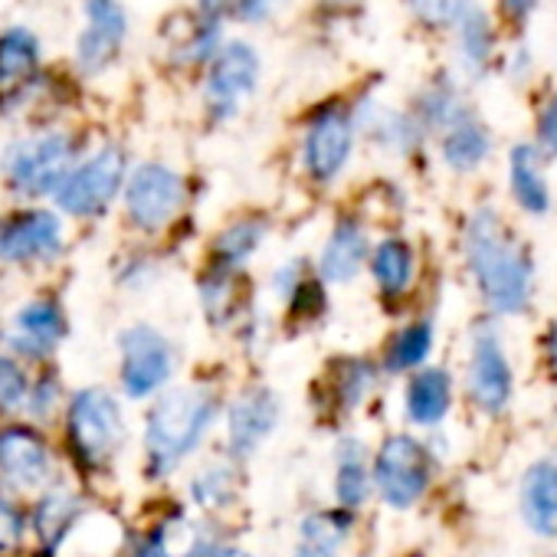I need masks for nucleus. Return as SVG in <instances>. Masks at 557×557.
<instances>
[{"label": "nucleus", "mask_w": 557, "mask_h": 557, "mask_svg": "<svg viewBox=\"0 0 557 557\" xmlns=\"http://www.w3.org/2000/svg\"><path fill=\"white\" fill-rule=\"evenodd\" d=\"M466 262L472 269L479 296L495 315H518L528 309L534 289L531 256L492 207H479L469 216Z\"/></svg>", "instance_id": "nucleus-1"}, {"label": "nucleus", "mask_w": 557, "mask_h": 557, "mask_svg": "<svg viewBox=\"0 0 557 557\" xmlns=\"http://www.w3.org/2000/svg\"><path fill=\"white\" fill-rule=\"evenodd\" d=\"M213 417H216V397L210 391L184 387V391L164 394L151 407L148 426H145L148 472L168 475L171 469H177L207 436Z\"/></svg>", "instance_id": "nucleus-2"}, {"label": "nucleus", "mask_w": 557, "mask_h": 557, "mask_svg": "<svg viewBox=\"0 0 557 557\" xmlns=\"http://www.w3.org/2000/svg\"><path fill=\"white\" fill-rule=\"evenodd\" d=\"M262 79V57L249 40H226L207 63L203 106L213 122H230L256 96Z\"/></svg>", "instance_id": "nucleus-3"}, {"label": "nucleus", "mask_w": 557, "mask_h": 557, "mask_svg": "<svg viewBox=\"0 0 557 557\" xmlns=\"http://www.w3.org/2000/svg\"><path fill=\"white\" fill-rule=\"evenodd\" d=\"M358 122L355 109L345 102H325L319 106L302 132V168L315 184H335L355 154Z\"/></svg>", "instance_id": "nucleus-4"}, {"label": "nucleus", "mask_w": 557, "mask_h": 557, "mask_svg": "<svg viewBox=\"0 0 557 557\" xmlns=\"http://www.w3.org/2000/svg\"><path fill=\"white\" fill-rule=\"evenodd\" d=\"M125 440V417L112 394L83 391L70 407V443L86 469H102Z\"/></svg>", "instance_id": "nucleus-5"}, {"label": "nucleus", "mask_w": 557, "mask_h": 557, "mask_svg": "<svg viewBox=\"0 0 557 557\" xmlns=\"http://www.w3.org/2000/svg\"><path fill=\"white\" fill-rule=\"evenodd\" d=\"M374 488L387 508H413L430 488V453L420 440L391 436L374 459Z\"/></svg>", "instance_id": "nucleus-6"}, {"label": "nucleus", "mask_w": 557, "mask_h": 557, "mask_svg": "<svg viewBox=\"0 0 557 557\" xmlns=\"http://www.w3.org/2000/svg\"><path fill=\"white\" fill-rule=\"evenodd\" d=\"M184 197H187L184 177L174 168L154 164V161L135 168V174L128 177V187H125L128 216L141 230H161V226H168L181 213Z\"/></svg>", "instance_id": "nucleus-7"}, {"label": "nucleus", "mask_w": 557, "mask_h": 557, "mask_svg": "<svg viewBox=\"0 0 557 557\" xmlns=\"http://www.w3.org/2000/svg\"><path fill=\"white\" fill-rule=\"evenodd\" d=\"M466 387H469L472 404L479 410L492 413V417L502 413L511 404L515 374H511V361L505 355V345H502V338H498V332L492 325H482L472 335Z\"/></svg>", "instance_id": "nucleus-8"}, {"label": "nucleus", "mask_w": 557, "mask_h": 557, "mask_svg": "<svg viewBox=\"0 0 557 557\" xmlns=\"http://www.w3.org/2000/svg\"><path fill=\"white\" fill-rule=\"evenodd\" d=\"M70 161H73L70 138L47 135V138L14 145L4 158V171L14 187H21L27 194H47V190H60L63 181L73 174Z\"/></svg>", "instance_id": "nucleus-9"}, {"label": "nucleus", "mask_w": 557, "mask_h": 557, "mask_svg": "<svg viewBox=\"0 0 557 557\" xmlns=\"http://www.w3.org/2000/svg\"><path fill=\"white\" fill-rule=\"evenodd\" d=\"M122 181H125V154H122V148H102L99 154H92L86 164H79L63 181V187L57 190V200H60V207L66 213L96 216L112 203Z\"/></svg>", "instance_id": "nucleus-10"}, {"label": "nucleus", "mask_w": 557, "mask_h": 557, "mask_svg": "<svg viewBox=\"0 0 557 557\" xmlns=\"http://www.w3.org/2000/svg\"><path fill=\"white\" fill-rule=\"evenodd\" d=\"M122 387L128 397L141 400L154 394L174 371V351L168 338L148 325H135L122 335Z\"/></svg>", "instance_id": "nucleus-11"}, {"label": "nucleus", "mask_w": 557, "mask_h": 557, "mask_svg": "<svg viewBox=\"0 0 557 557\" xmlns=\"http://www.w3.org/2000/svg\"><path fill=\"white\" fill-rule=\"evenodd\" d=\"M86 17L89 24L79 37V70L96 76L119 60L128 34V17L119 0H86Z\"/></svg>", "instance_id": "nucleus-12"}, {"label": "nucleus", "mask_w": 557, "mask_h": 557, "mask_svg": "<svg viewBox=\"0 0 557 557\" xmlns=\"http://www.w3.org/2000/svg\"><path fill=\"white\" fill-rule=\"evenodd\" d=\"M278 400L269 387H256L246 391L243 397L233 400L230 413H226V443L230 453L246 459L252 456L278 426Z\"/></svg>", "instance_id": "nucleus-13"}, {"label": "nucleus", "mask_w": 557, "mask_h": 557, "mask_svg": "<svg viewBox=\"0 0 557 557\" xmlns=\"http://www.w3.org/2000/svg\"><path fill=\"white\" fill-rule=\"evenodd\" d=\"M371 236L364 230V223H358L355 216H342L335 223V230L325 239L322 259H319V272L329 283H351V278L364 269V262H371Z\"/></svg>", "instance_id": "nucleus-14"}, {"label": "nucleus", "mask_w": 557, "mask_h": 557, "mask_svg": "<svg viewBox=\"0 0 557 557\" xmlns=\"http://www.w3.org/2000/svg\"><path fill=\"white\" fill-rule=\"evenodd\" d=\"M521 518L537 537H557V456H544L524 469Z\"/></svg>", "instance_id": "nucleus-15"}, {"label": "nucleus", "mask_w": 557, "mask_h": 557, "mask_svg": "<svg viewBox=\"0 0 557 557\" xmlns=\"http://www.w3.org/2000/svg\"><path fill=\"white\" fill-rule=\"evenodd\" d=\"M57 249H60V220L47 210H27L0 230V256L11 262L53 256Z\"/></svg>", "instance_id": "nucleus-16"}, {"label": "nucleus", "mask_w": 557, "mask_h": 557, "mask_svg": "<svg viewBox=\"0 0 557 557\" xmlns=\"http://www.w3.org/2000/svg\"><path fill=\"white\" fill-rule=\"evenodd\" d=\"M47 472H50V453H47V443L34 430L14 426L0 433V475L11 485L17 488L40 485Z\"/></svg>", "instance_id": "nucleus-17"}, {"label": "nucleus", "mask_w": 557, "mask_h": 557, "mask_svg": "<svg viewBox=\"0 0 557 557\" xmlns=\"http://www.w3.org/2000/svg\"><path fill=\"white\" fill-rule=\"evenodd\" d=\"M508 187L524 213L544 216L550 210V184L544 174V151L537 145L521 141L508 151Z\"/></svg>", "instance_id": "nucleus-18"}, {"label": "nucleus", "mask_w": 557, "mask_h": 557, "mask_svg": "<svg viewBox=\"0 0 557 557\" xmlns=\"http://www.w3.org/2000/svg\"><path fill=\"white\" fill-rule=\"evenodd\" d=\"M456 57H459V70L469 79H482L488 76L495 57H498V34L495 24L488 17V11L475 4L466 11V17L456 24Z\"/></svg>", "instance_id": "nucleus-19"}, {"label": "nucleus", "mask_w": 557, "mask_h": 557, "mask_svg": "<svg viewBox=\"0 0 557 557\" xmlns=\"http://www.w3.org/2000/svg\"><path fill=\"white\" fill-rule=\"evenodd\" d=\"M453 407V377L443 368H420L404 394V410L413 426L433 430Z\"/></svg>", "instance_id": "nucleus-20"}, {"label": "nucleus", "mask_w": 557, "mask_h": 557, "mask_svg": "<svg viewBox=\"0 0 557 557\" xmlns=\"http://www.w3.org/2000/svg\"><path fill=\"white\" fill-rule=\"evenodd\" d=\"M440 158L456 174H472L492 158V132L472 112L440 135Z\"/></svg>", "instance_id": "nucleus-21"}, {"label": "nucleus", "mask_w": 557, "mask_h": 557, "mask_svg": "<svg viewBox=\"0 0 557 557\" xmlns=\"http://www.w3.org/2000/svg\"><path fill=\"white\" fill-rule=\"evenodd\" d=\"M355 122L368 138H374L377 148H384L391 154L417 151L426 135L413 112H394V109H381V106H371V112L355 109Z\"/></svg>", "instance_id": "nucleus-22"}, {"label": "nucleus", "mask_w": 557, "mask_h": 557, "mask_svg": "<svg viewBox=\"0 0 557 557\" xmlns=\"http://www.w3.org/2000/svg\"><path fill=\"white\" fill-rule=\"evenodd\" d=\"M371 275L384 296H404L417 275V252L407 239L387 236L371 249Z\"/></svg>", "instance_id": "nucleus-23"}, {"label": "nucleus", "mask_w": 557, "mask_h": 557, "mask_svg": "<svg viewBox=\"0 0 557 557\" xmlns=\"http://www.w3.org/2000/svg\"><path fill=\"white\" fill-rule=\"evenodd\" d=\"M413 115L423 125V132H440L443 135L446 128H453L456 122H462L466 115H472V109L462 99V92H459V86H456L453 76H436L420 92V99L413 106Z\"/></svg>", "instance_id": "nucleus-24"}, {"label": "nucleus", "mask_w": 557, "mask_h": 557, "mask_svg": "<svg viewBox=\"0 0 557 557\" xmlns=\"http://www.w3.org/2000/svg\"><path fill=\"white\" fill-rule=\"evenodd\" d=\"M374 488V469L368 466V449L361 440H342L338 443V462H335V498L342 508H361L371 498Z\"/></svg>", "instance_id": "nucleus-25"}, {"label": "nucleus", "mask_w": 557, "mask_h": 557, "mask_svg": "<svg viewBox=\"0 0 557 557\" xmlns=\"http://www.w3.org/2000/svg\"><path fill=\"white\" fill-rule=\"evenodd\" d=\"M348 537V518L338 511H315L302 518L293 557H338Z\"/></svg>", "instance_id": "nucleus-26"}, {"label": "nucleus", "mask_w": 557, "mask_h": 557, "mask_svg": "<svg viewBox=\"0 0 557 557\" xmlns=\"http://www.w3.org/2000/svg\"><path fill=\"white\" fill-rule=\"evenodd\" d=\"M40 63V47L30 30H8L0 37V92L24 86Z\"/></svg>", "instance_id": "nucleus-27"}, {"label": "nucleus", "mask_w": 557, "mask_h": 557, "mask_svg": "<svg viewBox=\"0 0 557 557\" xmlns=\"http://www.w3.org/2000/svg\"><path fill=\"white\" fill-rule=\"evenodd\" d=\"M17 329H21V345H27L37 355L57 348V342L66 335L63 312L53 302H44V299L40 302H30L27 309H21Z\"/></svg>", "instance_id": "nucleus-28"}, {"label": "nucleus", "mask_w": 557, "mask_h": 557, "mask_svg": "<svg viewBox=\"0 0 557 557\" xmlns=\"http://www.w3.org/2000/svg\"><path fill=\"white\" fill-rule=\"evenodd\" d=\"M262 236H265V223L262 220H239V223L226 226L216 236V246H213L216 262H220L216 269H226V272L239 269L259 249Z\"/></svg>", "instance_id": "nucleus-29"}, {"label": "nucleus", "mask_w": 557, "mask_h": 557, "mask_svg": "<svg viewBox=\"0 0 557 557\" xmlns=\"http://www.w3.org/2000/svg\"><path fill=\"white\" fill-rule=\"evenodd\" d=\"M76 515H79V498L76 495H70V492L47 495L40 502V508H37V534H40V541H47V547H57L66 537V531L73 528Z\"/></svg>", "instance_id": "nucleus-30"}, {"label": "nucleus", "mask_w": 557, "mask_h": 557, "mask_svg": "<svg viewBox=\"0 0 557 557\" xmlns=\"http://www.w3.org/2000/svg\"><path fill=\"white\" fill-rule=\"evenodd\" d=\"M433 351V322H413L407 325L397 338H394V348H391V368H400V371H417V368H426V358Z\"/></svg>", "instance_id": "nucleus-31"}, {"label": "nucleus", "mask_w": 557, "mask_h": 557, "mask_svg": "<svg viewBox=\"0 0 557 557\" xmlns=\"http://www.w3.org/2000/svg\"><path fill=\"white\" fill-rule=\"evenodd\" d=\"M283 0H197L203 17L213 21H239V24H265Z\"/></svg>", "instance_id": "nucleus-32"}, {"label": "nucleus", "mask_w": 557, "mask_h": 557, "mask_svg": "<svg viewBox=\"0 0 557 557\" xmlns=\"http://www.w3.org/2000/svg\"><path fill=\"white\" fill-rule=\"evenodd\" d=\"M472 4L475 0H407V8L417 17V24H423L430 30H456V24L466 17V11Z\"/></svg>", "instance_id": "nucleus-33"}, {"label": "nucleus", "mask_w": 557, "mask_h": 557, "mask_svg": "<svg viewBox=\"0 0 557 557\" xmlns=\"http://www.w3.org/2000/svg\"><path fill=\"white\" fill-rule=\"evenodd\" d=\"M190 495L197 505L213 508V505H226L233 495V472L226 466H210L203 469L194 482H190Z\"/></svg>", "instance_id": "nucleus-34"}, {"label": "nucleus", "mask_w": 557, "mask_h": 557, "mask_svg": "<svg viewBox=\"0 0 557 557\" xmlns=\"http://www.w3.org/2000/svg\"><path fill=\"white\" fill-rule=\"evenodd\" d=\"M203 306H207V315L210 322H226L236 309V293H233V283H230V272L226 269H216L207 283H203Z\"/></svg>", "instance_id": "nucleus-35"}, {"label": "nucleus", "mask_w": 557, "mask_h": 557, "mask_svg": "<svg viewBox=\"0 0 557 557\" xmlns=\"http://www.w3.org/2000/svg\"><path fill=\"white\" fill-rule=\"evenodd\" d=\"M181 528H184V524H177V528H174V524L161 528L154 537H148L145 544H138L128 557H194L197 544L177 541Z\"/></svg>", "instance_id": "nucleus-36"}, {"label": "nucleus", "mask_w": 557, "mask_h": 557, "mask_svg": "<svg viewBox=\"0 0 557 557\" xmlns=\"http://www.w3.org/2000/svg\"><path fill=\"white\" fill-rule=\"evenodd\" d=\"M537 148L544 151V158H557V89H550L537 109Z\"/></svg>", "instance_id": "nucleus-37"}, {"label": "nucleus", "mask_w": 557, "mask_h": 557, "mask_svg": "<svg viewBox=\"0 0 557 557\" xmlns=\"http://www.w3.org/2000/svg\"><path fill=\"white\" fill-rule=\"evenodd\" d=\"M24 397H27V381H24L21 368L8 358H0V407L14 410L24 404Z\"/></svg>", "instance_id": "nucleus-38"}, {"label": "nucleus", "mask_w": 557, "mask_h": 557, "mask_svg": "<svg viewBox=\"0 0 557 557\" xmlns=\"http://www.w3.org/2000/svg\"><path fill=\"white\" fill-rule=\"evenodd\" d=\"M21 534H24V518H21V511H17L11 502L0 498V550L17 547Z\"/></svg>", "instance_id": "nucleus-39"}, {"label": "nucleus", "mask_w": 557, "mask_h": 557, "mask_svg": "<svg viewBox=\"0 0 557 557\" xmlns=\"http://www.w3.org/2000/svg\"><path fill=\"white\" fill-rule=\"evenodd\" d=\"M534 8H537V0H498L502 17H505L508 24H515V27L528 24L531 14H534Z\"/></svg>", "instance_id": "nucleus-40"}, {"label": "nucleus", "mask_w": 557, "mask_h": 557, "mask_svg": "<svg viewBox=\"0 0 557 557\" xmlns=\"http://www.w3.org/2000/svg\"><path fill=\"white\" fill-rule=\"evenodd\" d=\"M505 66H508L505 73H508L511 79H524V76H531V50H528V44L511 47V53H508Z\"/></svg>", "instance_id": "nucleus-41"}, {"label": "nucleus", "mask_w": 557, "mask_h": 557, "mask_svg": "<svg viewBox=\"0 0 557 557\" xmlns=\"http://www.w3.org/2000/svg\"><path fill=\"white\" fill-rule=\"evenodd\" d=\"M203 557H249V550H243V547H210Z\"/></svg>", "instance_id": "nucleus-42"}, {"label": "nucleus", "mask_w": 557, "mask_h": 557, "mask_svg": "<svg viewBox=\"0 0 557 557\" xmlns=\"http://www.w3.org/2000/svg\"><path fill=\"white\" fill-rule=\"evenodd\" d=\"M547 351H550V358L557 361V322L550 325V335H547Z\"/></svg>", "instance_id": "nucleus-43"}]
</instances>
